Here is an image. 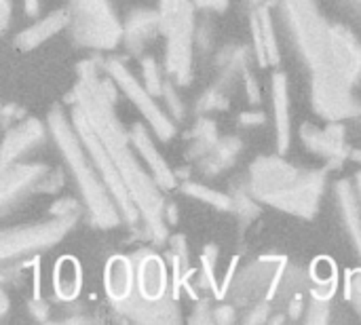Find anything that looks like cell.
Segmentation results:
<instances>
[{
	"instance_id": "28",
	"label": "cell",
	"mask_w": 361,
	"mask_h": 325,
	"mask_svg": "<svg viewBox=\"0 0 361 325\" xmlns=\"http://www.w3.org/2000/svg\"><path fill=\"white\" fill-rule=\"evenodd\" d=\"M264 114L262 112H243L241 116H239V121H241V125H245V127H258V125H262L264 123Z\"/></svg>"
},
{
	"instance_id": "9",
	"label": "cell",
	"mask_w": 361,
	"mask_h": 325,
	"mask_svg": "<svg viewBox=\"0 0 361 325\" xmlns=\"http://www.w3.org/2000/svg\"><path fill=\"white\" fill-rule=\"evenodd\" d=\"M78 214H63L53 216L47 222L19 226V228H4L2 231V260H19L30 254H38L42 250H49L57 245L74 226L78 220Z\"/></svg>"
},
{
	"instance_id": "30",
	"label": "cell",
	"mask_w": 361,
	"mask_h": 325,
	"mask_svg": "<svg viewBox=\"0 0 361 325\" xmlns=\"http://www.w3.org/2000/svg\"><path fill=\"white\" fill-rule=\"evenodd\" d=\"M216 321H220V324H231V321H235L237 319V315H235V309H231V307H222V309H218V313H216V317H214Z\"/></svg>"
},
{
	"instance_id": "37",
	"label": "cell",
	"mask_w": 361,
	"mask_h": 325,
	"mask_svg": "<svg viewBox=\"0 0 361 325\" xmlns=\"http://www.w3.org/2000/svg\"><path fill=\"white\" fill-rule=\"evenodd\" d=\"M250 2H252V4H254V6H260V4H262V2H264V0H250Z\"/></svg>"
},
{
	"instance_id": "12",
	"label": "cell",
	"mask_w": 361,
	"mask_h": 325,
	"mask_svg": "<svg viewBox=\"0 0 361 325\" xmlns=\"http://www.w3.org/2000/svg\"><path fill=\"white\" fill-rule=\"evenodd\" d=\"M104 70L108 72V76L116 82V87L135 104V108L142 112V116L150 123L154 135L161 142H169L176 135V125L171 121V116H167L152 99V93L125 68L123 61L118 59H108L104 61Z\"/></svg>"
},
{
	"instance_id": "4",
	"label": "cell",
	"mask_w": 361,
	"mask_h": 325,
	"mask_svg": "<svg viewBox=\"0 0 361 325\" xmlns=\"http://www.w3.org/2000/svg\"><path fill=\"white\" fill-rule=\"evenodd\" d=\"M49 133L53 135V142L57 146V150L61 152L63 161L68 163L74 182L82 195V203L87 207L89 220L93 226L97 228H114L116 224L123 222L121 209L110 192V188L106 186L104 178L99 176L89 150L85 148L80 135L76 133L74 125L68 123L66 112L55 106L49 112Z\"/></svg>"
},
{
	"instance_id": "26",
	"label": "cell",
	"mask_w": 361,
	"mask_h": 325,
	"mask_svg": "<svg viewBox=\"0 0 361 325\" xmlns=\"http://www.w3.org/2000/svg\"><path fill=\"white\" fill-rule=\"evenodd\" d=\"M197 8H203V11H216V13H224L228 8V2L231 0H192Z\"/></svg>"
},
{
	"instance_id": "34",
	"label": "cell",
	"mask_w": 361,
	"mask_h": 325,
	"mask_svg": "<svg viewBox=\"0 0 361 325\" xmlns=\"http://www.w3.org/2000/svg\"><path fill=\"white\" fill-rule=\"evenodd\" d=\"M167 218H169V224H176V220H178L176 205H169V209H167Z\"/></svg>"
},
{
	"instance_id": "22",
	"label": "cell",
	"mask_w": 361,
	"mask_h": 325,
	"mask_svg": "<svg viewBox=\"0 0 361 325\" xmlns=\"http://www.w3.org/2000/svg\"><path fill=\"white\" fill-rule=\"evenodd\" d=\"M142 72H144V87L152 93V95H161L163 93V78L159 74V66L152 57H144L142 59Z\"/></svg>"
},
{
	"instance_id": "25",
	"label": "cell",
	"mask_w": 361,
	"mask_h": 325,
	"mask_svg": "<svg viewBox=\"0 0 361 325\" xmlns=\"http://www.w3.org/2000/svg\"><path fill=\"white\" fill-rule=\"evenodd\" d=\"M341 8L345 11V15L357 25V30L361 32V0H338Z\"/></svg>"
},
{
	"instance_id": "13",
	"label": "cell",
	"mask_w": 361,
	"mask_h": 325,
	"mask_svg": "<svg viewBox=\"0 0 361 325\" xmlns=\"http://www.w3.org/2000/svg\"><path fill=\"white\" fill-rule=\"evenodd\" d=\"M300 140L311 152L322 154L324 159L332 161V165H341L347 154H351L345 142V127L341 123H330L326 129L305 123L300 127Z\"/></svg>"
},
{
	"instance_id": "17",
	"label": "cell",
	"mask_w": 361,
	"mask_h": 325,
	"mask_svg": "<svg viewBox=\"0 0 361 325\" xmlns=\"http://www.w3.org/2000/svg\"><path fill=\"white\" fill-rule=\"evenodd\" d=\"M129 135H131V142H133L135 150H137L140 157L144 159L148 171H150L152 178L157 180V184H159L163 190L176 188V176H173V171L169 169V165L165 163V159L161 157V152L157 150V146H154V142L150 140V133L146 131V127L140 125V123H135V125L131 127Z\"/></svg>"
},
{
	"instance_id": "18",
	"label": "cell",
	"mask_w": 361,
	"mask_h": 325,
	"mask_svg": "<svg viewBox=\"0 0 361 325\" xmlns=\"http://www.w3.org/2000/svg\"><path fill=\"white\" fill-rule=\"evenodd\" d=\"M273 110H275V125H277V154H286L292 140V123H290V91H288V76L283 72H275L273 80Z\"/></svg>"
},
{
	"instance_id": "2",
	"label": "cell",
	"mask_w": 361,
	"mask_h": 325,
	"mask_svg": "<svg viewBox=\"0 0 361 325\" xmlns=\"http://www.w3.org/2000/svg\"><path fill=\"white\" fill-rule=\"evenodd\" d=\"M116 82L108 76H99V66L93 59L78 63V82L74 87V102L82 108L89 125L97 133L102 146L118 167L123 182L127 184L140 216L146 224L148 235L154 243H163L167 237L165 226V199L161 186L150 171L142 167L135 152L131 150V135L125 133L121 121L114 112Z\"/></svg>"
},
{
	"instance_id": "20",
	"label": "cell",
	"mask_w": 361,
	"mask_h": 325,
	"mask_svg": "<svg viewBox=\"0 0 361 325\" xmlns=\"http://www.w3.org/2000/svg\"><path fill=\"white\" fill-rule=\"evenodd\" d=\"M258 17H260L262 42H264L269 66H277L281 61V51H279V42H277V36H275V25H273V17H271V8L267 4H260Z\"/></svg>"
},
{
	"instance_id": "21",
	"label": "cell",
	"mask_w": 361,
	"mask_h": 325,
	"mask_svg": "<svg viewBox=\"0 0 361 325\" xmlns=\"http://www.w3.org/2000/svg\"><path fill=\"white\" fill-rule=\"evenodd\" d=\"M182 192L188 195V197H195V199H199V201H205V203H209V205H214V207H218V209H222V211H231V209L235 207L233 197H228V195H224V192H220V190L205 188V186H201V184L186 182V184L182 186Z\"/></svg>"
},
{
	"instance_id": "10",
	"label": "cell",
	"mask_w": 361,
	"mask_h": 325,
	"mask_svg": "<svg viewBox=\"0 0 361 325\" xmlns=\"http://www.w3.org/2000/svg\"><path fill=\"white\" fill-rule=\"evenodd\" d=\"M288 258H260L252 262L237 277L231 298L239 305H256L260 300H275L283 292V277L290 275Z\"/></svg>"
},
{
	"instance_id": "6",
	"label": "cell",
	"mask_w": 361,
	"mask_h": 325,
	"mask_svg": "<svg viewBox=\"0 0 361 325\" xmlns=\"http://www.w3.org/2000/svg\"><path fill=\"white\" fill-rule=\"evenodd\" d=\"M161 34L167 38L165 68L176 85H188L192 78V47H195V2L192 0H161Z\"/></svg>"
},
{
	"instance_id": "32",
	"label": "cell",
	"mask_w": 361,
	"mask_h": 325,
	"mask_svg": "<svg viewBox=\"0 0 361 325\" xmlns=\"http://www.w3.org/2000/svg\"><path fill=\"white\" fill-rule=\"evenodd\" d=\"M38 2H40V0H23L25 15H27V17H34V15H38Z\"/></svg>"
},
{
	"instance_id": "15",
	"label": "cell",
	"mask_w": 361,
	"mask_h": 325,
	"mask_svg": "<svg viewBox=\"0 0 361 325\" xmlns=\"http://www.w3.org/2000/svg\"><path fill=\"white\" fill-rule=\"evenodd\" d=\"M157 34H161V15L152 8H135L123 23V42L133 55H140Z\"/></svg>"
},
{
	"instance_id": "14",
	"label": "cell",
	"mask_w": 361,
	"mask_h": 325,
	"mask_svg": "<svg viewBox=\"0 0 361 325\" xmlns=\"http://www.w3.org/2000/svg\"><path fill=\"white\" fill-rule=\"evenodd\" d=\"M44 140H47V129L36 118H23L15 127H8L2 144V167L17 163L19 159L42 146Z\"/></svg>"
},
{
	"instance_id": "1",
	"label": "cell",
	"mask_w": 361,
	"mask_h": 325,
	"mask_svg": "<svg viewBox=\"0 0 361 325\" xmlns=\"http://www.w3.org/2000/svg\"><path fill=\"white\" fill-rule=\"evenodd\" d=\"M286 40L309 72L311 106L328 123L361 114L355 89L361 80V40L343 23H332L317 0H279Z\"/></svg>"
},
{
	"instance_id": "24",
	"label": "cell",
	"mask_w": 361,
	"mask_h": 325,
	"mask_svg": "<svg viewBox=\"0 0 361 325\" xmlns=\"http://www.w3.org/2000/svg\"><path fill=\"white\" fill-rule=\"evenodd\" d=\"M250 21H252V34H254V53H256V59H258V63H260V66H269L267 51H264V42H262V27H260L258 11H254V13H252Z\"/></svg>"
},
{
	"instance_id": "31",
	"label": "cell",
	"mask_w": 361,
	"mask_h": 325,
	"mask_svg": "<svg viewBox=\"0 0 361 325\" xmlns=\"http://www.w3.org/2000/svg\"><path fill=\"white\" fill-rule=\"evenodd\" d=\"M0 21H2V30H6L11 21V0H0Z\"/></svg>"
},
{
	"instance_id": "36",
	"label": "cell",
	"mask_w": 361,
	"mask_h": 325,
	"mask_svg": "<svg viewBox=\"0 0 361 325\" xmlns=\"http://www.w3.org/2000/svg\"><path fill=\"white\" fill-rule=\"evenodd\" d=\"M351 159H353V161H357V163H361V150H351Z\"/></svg>"
},
{
	"instance_id": "29",
	"label": "cell",
	"mask_w": 361,
	"mask_h": 325,
	"mask_svg": "<svg viewBox=\"0 0 361 325\" xmlns=\"http://www.w3.org/2000/svg\"><path fill=\"white\" fill-rule=\"evenodd\" d=\"M349 296L353 298V307H355V311L361 315V273L355 275V279H353V286L349 288Z\"/></svg>"
},
{
	"instance_id": "16",
	"label": "cell",
	"mask_w": 361,
	"mask_h": 325,
	"mask_svg": "<svg viewBox=\"0 0 361 325\" xmlns=\"http://www.w3.org/2000/svg\"><path fill=\"white\" fill-rule=\"evenodd\" d=\"M334 199H336L341 218L345 222L347 235L353 243V250L361 260V205L355 180H349V178L338 180L334 184Z\"/></svg>"
},
{
	"instance_id": "33",
	"label": "cell",
	"mask_w": 361,
	"mask_h": 325,
	"mask_svg": "<svg viewBox=\"0 0 361 325\" xmlns=\"http://www.w3.org/2000/svg\"><path fill=\"white\" fill-rule=\"evenodd\" d=\"M0 317H4L6 313H8V296H6V292H0Z\"/></svg>"
},
{
	"instance_id": "5",
	"label": "cell",
	"mask_w": 361,
	"mask_h": 325,
	"mask_svg": "<svg viewBox=\"0 0 361 325\" xmlns=\"http://www.w3.org/2000/svg\"><path fill=\"white\" fill-rule=\"evenodd\" d=\"M133 258V286L125 300L114 309L142 324H176L180 321L178 307L169 292V275L165 262L150 250L137 252ZM176 294V292H173Z\"/></svg>"
},
{
	"instance_id": "27",
	"label": "cell",
	"mask_w": 361,
	"mask_h": 325,
	"mask_svg": "<svg viewBox=\"0 0 361 325\" xmlns=\"http://www.w3.org/2000/svg\"><path fill=\"white\" fill-rule=\"evenodd\" d=\"M245 85H247V99H250V104H258L260 102L258 82L254 80V76L250 72H245Z\"/></svg>"
},
{
	"instance_id": "35",
	"label": "cell",
	"mask_w": 361,
	"mask_h": 325,
	"mask_svg": "<svg viewBox=\"0 0 361 325\" xmlns=\"http://www.w3.org/2000/svg\"><path fill=\"white\" fill-rule=\"evenodd\" d=\"M355 188H357V197H360V205H361V171L355 173Z\"/></svg>"
},
{
	"instance_id": "23",
	"label": "cell",
	"mask_w": 361,
	"mask_h": 325,
	"mask_svg": "<svg viewBox=\"0 0 361 325\" xmlns=\"http://www.w3.org/2000/svg\"><path fill=\"white\" fill-rule=\"evenodd\" d=\"M163 97H165V102H167V108H169V112H171V116L173 118H182L184 116V106H182V99H180V95H178V91H176V82H173V78H165V82H163Z\"/></svg>"
},
{
	"instance_id": "3",
	"label": "cell",
	"mask_w": 361,
	"mask_h": 325,
	"mask_svg": "<svg viewBox=\"0 0 361 325\" xmlns=\"http://www.w3.org/2000/svg\"><path fill=\"white\" fill-rule=\"evenodd\" d=\"M324 171L298 169L277 157H260L250 167V195L281 211L313 218L324 195Z\"/></svg>"
},
{
	"instance_id": "11",
	"label": "cell",
	"mask_w": 361,
	"mask_h": 325,
	"mask_svg": "<svg viewBox=\"0 0 361 325\" xmlns=\"http://www.w3.org/2000/svg\"><path fill=\"white\" fill-rule=\"evenodd\" d=\"M63 176L51 173V167L44 163H11L2 167V214L6 216L13 205L21 203L27 195L40 192H57L61 188Z\"/></svg>"
},
{
	"instance_id": "8",
	"label": "cell",
	"mask_w": 361,
	"mask_h": 325,
	"mask_svg": "<svg viewBox=\"0 0 361 325\" xmlns=\"http://www.w3.org/2000/svg\"><path fill=\"white\" fill-rule=\"evenodd\" d=\"M70 116H72V125H74L76 133L80 135L85 148L89 150V154H91V159H93V163H95L99 176L104 178L106 186L110 188V192H112V197H114V201H116V205H118V209H121L123 222L135 224V222L142 218V216H140V209H137V205H135V201H133V197H131L127 184L123 182V176H121L118 167L114 165V161L110 159V154H108L106 148L102 146L97 133H95L93 127L89 125V121H87L82 108L78 106V102H74L72 114H70Z\"/></svg>"
},
{
	"instance_id": "19",
	"label": "cell",
	"mask_w": 361,
	"mask_h": 325,
	"mask_svg": "<svg viewBox=\"0 0 361 325\" xmlns=\"http://www.w3.org/2000/svg\"><path fill=\"white\" fill-rule=\"evenodd\" d=\"M70 23V13L68 8H59V11H53L49 13L47 17H42L40 21L32 23L30 27L21 30L17 36H15V47L19 51H32L36 47H40L44 40H49L51 36L59 34L63 27H68Z\"/></svg>"
},
{
	"instance_id": "7",
	"label": "cell",
	"mask_w": 361,
	"mask_h": 325,
	"mask_svg": "<svg viewBox=\"0 0 361 325\" xmlns=\"http://www.w3.org/2000/svg\"><path fill=\"white\" fill-rule=\"evenodd\" d=\"M68 32L74 44L112 51L123 40V23L108 0H70Z\"/></svg>"
}]
</instances>
